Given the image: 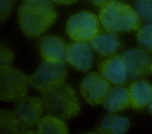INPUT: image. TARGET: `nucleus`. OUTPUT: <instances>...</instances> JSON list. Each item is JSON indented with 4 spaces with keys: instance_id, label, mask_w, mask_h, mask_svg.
Wrapping results in <instances>:
<instances>
[{
    "instance_id": "f257e3e1",
    "label": "nucleus",
    "mask_w": 152,
    "mask_h": 134,
    "mask_svg": "<svg viewBox=\"0 0 152 134\" xmlns=\"http://www.w3.org/2000/svg\"><path fill=\"white\" fill-rule=\"evenodd\" d=\"M56 12L49 0H23L18 7L19 27L27 36H39L56 19Z\"/></svg>"
},
{
    "instance_id": "393cba45",
    "label": "nucleus",
    "mask_w": 152,
    "mask_h": 134,
    "mask_svg": "<svg viewBox=\"0 0 152 134\" xmlns=\"http://www.w3.org/2000/svg\"><path fill=\"white\" fill-rule=\"evenodd\" d=\"M148 110L152 113V90H151V94L150 101L148 104Z\"/></svg>"
},
{
    "instance_id": "39448f33",
    "label": "nucleus",
    "mask_w": 152,
    "mask_h": 134,
    "mask_svg": "<svg viewBox=\"0 0 152 134\" xmlns=\"http://www.w3.org/2000/svg\"><path fill=\"white\" fill-rule=\"evenodd\" d=\"M66 77V69L64 62L44 60L30 76L29 84L42 93L64 83Z\"/></svg>"
},
{
    "instance_id": "7ed1b4c3",
    "label": "nucleus",
    "mask_w": 152,
    "mask_h": 134,
    "mask_svg": "<svg viewBox=\"0 0 152 134\" xmlns=\"http://www.w3.org/2000/svg\"><path fill=\"white\" fill-rule=\"evenodd\" d=\"M40 97L47 111L59 118H72L80 111V103L74 90L65 82L42 92Z\"/></svg>"
},
{
    "instance_id": "a878e982",
    "label": "nucleus",
    "mask_w": 152,
    "mask_h": 134,
    "mask_svg": "<svg viewBox=\"0 0 152 134\" xmlns=\"http://www.w3.org/2000/svg\"><path fill=\"white\" fill-rule=\"evenodd\" d=\"M151 71V72H152V63H151V70H150Z\"/></svg>"
},
{
    "instance_id": "0eeeda50",
    "label": "nucleus",
    "mask_w": 152,
    "mask_h": 134,
    "mask_svg": "<svg viewBox=\"0 0 152 134\" xmlns=\"http://www.w3.org/2000/svg\"><path fill=\"white\" fill-rule=\"evenodd\" d=\"M45 109L41 97H23L15 100L14 112L21 130H27L37 125Z\"/></svg>"
},
{
    "instance_id": "1a4fd4ad",
    "label": "nucleus",
    "mask_w": 152,
    "mask_h": 134,
    "mask_svg": "<svg viewBox=\"0 0 152 134\" xmlns=\"http://www.w3.org/2000/svg\"><path fill=\"white\" fill-rule=\"evenodd\" d=\"M121 55L125 63L128 78L131 80H138L145 76L151 70L152 61L148 54L142 49H131Z\"/></svg>"
},
{
    "instance_id": "f3484780",
    "label": "nucleus",
    "mask_w": 152,
    "mask_h": 134,
    "mask_svg": "<svg viewBox=\"0 0 152 134\" xmlns=\"http://www.w3.org/2000/svg\"><path fill=\"white\" fill-rule=\"evenodd\" d=\"M38 133H68L65 122L57 116L49 114L42 117L37 124Z\"/></svg>"
},
{
    "instance_id": "ddd939ff",
    "label": "nucleus",
    "mask_w": 152,
    "mask_h": 134,
    "mask_svg": "<svg viewBox=\"0 0 152 134\" xmlns=\"http://www.w3.org/2000/svg\"><path fill=\"white\" fill-rule=\"evenodd\" d=\"M91 47L99 55L109 56L115 54L121 43L118 35L112 32H99L90 40Z\"/></svg>"
},
{
    "instance_id": "423d86ee",
    "label": "nucleus",
    "mask_w": 152,
    "mask_h": 134,
    "mask_svg": "<svg viewBox=\"0 0 152 134\" xmlns=\"http://www.w3.org/2000/svg\"><path fill=\"white\" fill-rule=\"evenodd\" d=\"M97 17L88 11H80L71 16L66 23V33L74 42L90 41L99 30Z\"/></svg>"
},
{
    "instance_id": "b1692460",
    "label": "nucleus",
    "mask_w": 152,
    "mask_h": 134,
    "mask_svg": "<svg viewBox=\"0 0 152 134\" xmlns=\"http://www.w3.org/2000/svg\"><path fill=\"white\" fill-rule=\"evenodd\" d=\"M57 4H71L75 2L77 0H50Z\"/></svg>"
},
{
    "instance_id": "f8f14e48",
    "label": "nucleus",
    "mask_w": 152,
    "mask_h": 134,
    "mask_svg": "<svg viewBox=\"0 0 152 134\" xmlns=\"http://www.w3.org/2000/svg\"><path fill=\"white\" fill-rule=\"evenodd\" d=\"M68 44L56 36H46L40 43V55L45 61L61 63L66 61Z\"/></svg>"
},
{
    "instance_id": "9d476101",
    "label": "nucleus",
    "mask_w": 152,
    "mask_h": 134,
    "mask_svg": "<svg viewBox=\"0 0 152 134\" xmlns=\"http://www.w3.org/2000/svg\"><path fill=\"white\" fill-rule=\"evenodd\" d=\"M99 69L102 76L113 84L122 85L128 78L125 63L119 55L114 54L101 60Z\"/></svg>"
},
{
    "instance_id": "4be33fe9",
    "label": "nucleus",
    "mask_w": 152,
    "mask_h": 134,
    "mask_svg": "<svg viewBox=\"0 0 152 134\" xmlns=\"http://www.w3.org/2000/svg\"><path fill=\"white\" fill-rule=\"evenodd\" d=\"M0 4V19L2 21L10 14L13 7V1L12 0H1Z\"/></svg>"
},
{
    "instance_id": "4468645a",
    "label": "nucleus",
    "mask_w": 152,
    "mask_h": 134,
    "mask_svg": "<svg viewBox=\"0 0 152 134\" xmlns=\"http://www.w3.org/2000/svg\"><path fill=\"white\" fill-rule=\"evenodd\" d=\"M103 107L110 113H117L130 106L128 90L120 85L110 88L102 103Z\"/></svg>"
},
{
    "instance_id": "dca6fc26",
    "label": "nucleus",
    "mask_w": 152,
    "mask_h": 134,
    "mask_svg": "<svg viewBox=\"0 0 152 134\" xmlns=\"http://www.w3.org/2000/svg\"><path fill=\"white\" fill-rule=\"evenodd\" d=\"M130 122L127 117L110 114L102 119L97 132L100 133L122 134L128 130Z\"/></svg>"
},
{
    "instance_id": "f03ea898",
    "label": "nucleus",
    "mask_w": 152,
    "mask_h": 134,
    "mask_svg": "<svg viewBox=\"0 0 152 134\" xmlns=\"http://www.w3.org/2000/svg\"><path fill=\"white\" fill-rule=\"evenodd\" d=\"M99 19L107 31L115 33L138 30L141 26L134 9L118 0H111L100 7Z\"/></svg>"
},
{
    "instance_id": "a211bd4d",
    "label": "nucleus",
    "mask_w": 152,
    "mask_h": 134,
    "mask_svg": "<svg viewBox=\"0 0 152 134\" xmlns=\"http://www.w3.org/2000/svg\"><path fill=\"white\" fill-rule=\"evenodd\" d=\"M20 130V125L15 112L7 110L1 109V133H18Z\"/></svg>"
},
{
    "instance_id": "20e7f679",
    "label": "nucleus",
    "mask_w": 152,
    "mask_h": 134,
    "mask_svg": "<svg viewBox=\"0 0 152 134\" xmlns=\"http://www.w3.org/2000/svg\"><path fill=\"white\" fill-rule=\"evenodd\" d=\"M30 76L10 66L0 68V99L2 101H15L26 96Z\"/></svg>"
},
{
    "instance_id": "6ab92c4d",
    "label": "nucleus",
    "mask_w": 152,
    "mask_h": 134,
    "mask_svg": "<svg viewBox=\"0 0 152 134\" xmlns=\"http://www.w3.org/2000/svg\"><path fill=\"white\" fill-rule=\"evenodd\" d=\"M137 41L143 48L152 51V23H147L141 25L138 29Z\"/></svg>"
},
{
    "instance_id": "6e6552de",
    "label": "nucleus",
    "mask_w": 152,
    "mask_h": 134,
    "mask_svg": "<svg viewBox=\"0 0 152 134\" xmlns=\"http://www.w3.org/2000/svg\"><path fill=\"white\" fill-rule=\"evenodd\" d=\"M111 88L110 82L101 74L90 72L87 74L80 84V92L91 106L102 104Z\"/></svg>"
},
{
    "instance_id": "5701e85b",
    "label": "nucleus",
    "mask_w": 152,
    "mask_h": 134,
    "mask_svg": "<svg viewBox=\"0 0 152 134\" xmlns=\"http://www.w3.org/2000/svg\"><path fill=\"white\" fill-rule=\"evenodd\" d=\"M89 1H91L96 6H97L99 7H102V6H103L104 4H106V3H107L111 0H89Z\"/></svg>"
},
{
    "instance_id": "2eb2a0df",
    "label": "nucleus",
    "mask_w": 152,
    "mask_h": 134,
    "mask_svg": "<svg viewBox=\"0 0 152 134\" xmlns=\"http://www.w3.org/2000/svg\"><path fill=\"white\" fill-rule=\"evenodd\" d=\"M130 107L140 110L148 106L150 101L152 85L145 80H138L130 84L128 88Z\"/></svg>"
},
{
    "instance_id": "9b49d317",
    "label": "nucleus",
    "mask_w": 152,
    "mask_h": 134,
    "mask_svg": "<svg viewBox=\"0 0 152 134\" xmlns=\"http://www.w3.org/2000/svg\"><path fill=\"white\" fill-rule=\"evenodd\" d=\"M91 46L85 41L75 42L68 44L66 61L80 71L90 69L93 61Z\"/></svg>"
},
{
    "instance_id": "412c9836",
    "label": "nucleus",
    "mask_w": 152,
    "mask_h": 134,
    "mask_svg": "<svg viewBox=\"0 0 152 134\" xmlns=\"http://www.w3.org/2000/svg\"><path fill=\"white\" fill-rule=\"evenodd\" d=\"M14 59L12 52L8 48L1 45L0 46V68L10 66Z\"/></svg>"
},
{
    "instance_id": "aec40b11",
    "label": "nucleus",
    "mask_w": 152,
    "mask_h": 134,
    "mask_svg": "<svg viewBox=\"0 0 152 134\" xmlns=\"http://www.w3.org/2000/svg\"><path fill=\"white\" fill-rule=\"evenodd\" d=\"M133 8L140 18L152 21V0H135Z\"/></svg>"
}]
</instances>
